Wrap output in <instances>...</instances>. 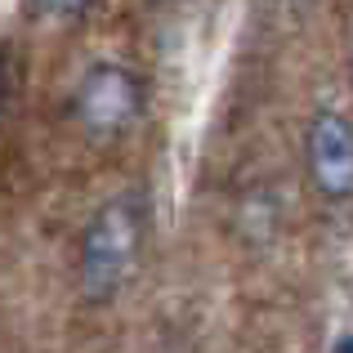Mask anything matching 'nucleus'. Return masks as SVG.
<instances>
[{
  "mask_svg": "<svg viewBox=\"0 0 353 353\" xmlns=\"http://www.w3.org/2000/svg\"><path fill=\"white\" fill-rule=\"evenodd\" d=\"M148 246V201L139 192H117L94 210L77 241V291L85 304L103 309L121 300L143 264Z\"/></svg>",
  "mask_w": 353,
  "mask_h": 353,
  "instance_id": "nucleus-1",
  "label": "nucleus"
},
{
  "mask_svg": "<svg viewBox=\"0 0 353 353\" xmlns=\"http://www.w3.org/2000/svg\"><path fill=\"white\" fill-rule=\"evenodd\" d=\"M148 108V85L134 68L117 59H94L72 85L68 112L77 121V130L94 143H117L121 134L139 125Z\"/></svg>",
  "mask_w": 353,
  "mask_h": 353,
  "instance_id": "nucleus-2",
  "label": "nucleus"
},
{
  "mask_svg": "<svg viewBox=\"0 0 353 353\" xmlns=\"http://www.w3.org/2000/svg\"><path fill=\"white\" fill-rule=\"evenodd\" d=\"M304 179L327 206L353 201V117L345 108H313L304 121Z\"/></svg>",
  "mask_w": 353,
  "mask_h": 353,
  "instance_id": "nucleus-3",
  "label": "nucleus"
},
{
  "mask_svg": "<svg viewBox=\"0 0 353 353\" xmlns=\"http://www.w3.org/2000/svg\"><path fill=\"white\" fill-rule=\"evenodd\" d=\"M32 14L50 18V23H81L85 14H94L99 0H27Z\"/></svg>",
  "mask_w": 353,
  "mask_h": 353,
  "instance_id": "nucleus-4",
  "label": "nucleus"
},
{
  "mask_svg": "<svg viewBox=\"0 0 353 353\" xmlns=\"http://www.w3.org/2000/svg\"><path fill=\"white\" fill-rule=\"evenodd\" d=\"M5 103H9V63L0 59V112H5Z\"/></svg>",
  "mask_w": 353,
  "mask_h": 353,
  "instance_id": "nucleus-5",
  "label": "nucleus"
},
{
  "mask_svg": "<svg viewBox=\"0 0 353 353\" xmlns=\"http://www.w3.org/2000/svg\"><path fill=\"white\" fill-rule=\"evenodd\" d=\"M336 353H353V336H340L336 340Z\"/></svg>",
  "mask_w": 353,
  "mask_h": 353,
  "instance_id": "nucleus-6",
  "label": "nucleus"
},
{
  "mask_svg": "<svg viewBox=\"0 0 353 353\" xmlns=\"http://www.w3.org/2000/svg\"><path fill=\"white\" fill-rule=\"evenodd\" d=\"M349 68H353V63H349Z\"/></svg>",
  "mask_w": 353,
  "mask_h": 353,
  "instance_id": "nucleus-7",
  "label": "nucleus"
}]
</instances>
